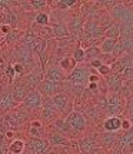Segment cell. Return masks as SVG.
<instances>
[{"label": "cell", "instance_id": "cell-1", "mask_svg": "<svg viewBox=\"0 0 133 154\" xmlns=\"http://www.w3.org/2000/svg\"><path fill=\"white\" fill-rule=\"evenodd\" d=\"M67 124L70 127L72 131H76V133H83L87 127V121L84 119V116L79 111H70L69 116H67Z\"/></svg>", "mask_w": 133, "mask_h": 154}, {"label": "cell", "instance_id": "cell-2", "mask_svg": "<svg viewBox=\"0 0 133 154\" xmlns=\"http://www.w3.org/2000/svg\"><path fill=\"white\" fill-rule=\"evenodd\" d=\"M43 104V97L39 90H29V93L26 94V97L23 99V107L29 109V110H37Z\"/></svg>", "mask_w": 133, "mask_h": 154}, {"label": "cell", "instance_id": "cell-3", "mask_svg": "<svg viewBox=\"0 0 133 154\" xmlns=\"http://www.w3.org/2000/svg\"><path fill=\"white\" fill-rule=\"evenodd\" d=\"M89 76H90V73H89L87 67L76 66L72 70V73L67 76V79H69V82L72 83V84L82 86V84H84V83L89 80Z\"/></svg>", "mask_w": 133, "mask_h": 154}, {"label": "cell", "instance_id": "cell-4", "mask_svg": "<svg viewBox=\"0 0 133 154\" xmlns=\"http://www.w3.org/2000/svg\"><path fill=\"white\" fill-rule=\"evenodd\" d=\"M57 113H59V111L56 110L52 99H50V97H46V99L43 100V104H42V116H43L44 121H47V123L55 121Z\"/></svg>", "mask_w": 133, "mask_h": 154}, {"label": "cell", "instance_id": "cell-5", "mask_svg": "<svg viewBox=\"0 0 133 154\" xmlns=\"http://www.w3.org/2000/svg\"><path fill=\"white\" fill-rule=\"evenodd\" d=\"M52 101H53V104H55L56 110L57 111H62V113H65V111H69L70 109V99H69V96L66 93H57L55 94L53 97H50Z\"/></svg>", "mask_w": 133, "mask_h": 154}, {"label": "cell", "instance_id": "cell-6", "mask_svg": "<svg viewBox=\"0 0 133 154\" xmlns=\"http://www.w3.org/2000/svg\"><path fill=\"white\" fill-rule=\"evenodd\" d=\"M67 26V30H69V34H73V36H78V37H82L83 34V27L84 24L82 22V19L78 16H73L69 23L66 24Z\"/></svg>", "mask_w": 133, "mask_h": 154}, {"label": "cell", "instance_id": "cell-7", "mask_svg": "<svg viewBox=\"0 0 133 154\" xmlns=\"http://www.w3.org/2000/svg\"><path fill=\"white\" fill-rule=\"evenodd\" d=\"M44 79L50 80V82H55V83H62L66 79V74H65V72L59 66H52L47 69V72L44 74Z\"/></svg>", "mask_w": 133, "mask_h": 154}, {"label": "cell", "instance_id": "cell-8", "mask_svg": "<svg viewBox=\"0 0 133 154\" xmlns=\"http://www.w3.org/2000/svg\"><path fill=\"white\" fill-rule=\"evenodd\" d=\"M40 88H42V93L47 97H53L55 94L60 93V84L46 80V79H43V82L40 83Z\"/></svg>", "mask_w": 133, "mask_h": 154}, {"label": "cell", "instance_id": "cell-9", "mask_svg": "<svg viewBox=\"0 0 133 154\" xmlns=\"http://www.w3.org/2000/svg\"><path fill=\"white\" fill-rule=\"evenodd\" d=\"M49 149V143L42 138H33L29 140V150H32L34 154H44Z\"/></svg>", "mask_w": 133, "mask_h": 154}, {"label": "cell", "instance_id": "cell-10", "mask_svg": "<svg viewBox=\"0 0 133 154\" xmlns=\"http://www.w3.org/2000/svg\"><path fill=\"white\" fill-rule=\"evenodd\" d=\"M103 32H105V30L100 27L96 22H87L86 24H84V27H83V34L87 38L99 37V36L103 34Z\"/></svg>", "mask_w": 133, "mask_h": 154}, {"label": "cell", "instance_id": "cell-11", "mask_svg": "<svg viewBox=\"0 0 133 154\" xmlns=\"http://www.w3.org/2000/svg\"><path fill=\"white\" fill-rule=\"evenodd\" d=\"M16 104H17V101L13 99L11 91H5V93L0 94V110L9 111L13 107H16Z\"/></svg>", "mask_w": 133, "mask_h": 154}, {"label": "cell", "instance_id": "cell-12", "mask_svg": "<svg viewBox=\"0 0 133 154\" xmlns=\"http://www.w3.org/2000/svg\"><path fill=\"white\" fill-rule=\"evenodd\" d=\"M103 128H105V131L116 133L117 130L122 128V119H120V117H116V116L106 119L105 123H103Z\"/></svg>", "mask_w": 133, "mask_h": 154}, {"label": "cell", "instance_id": "cell-13", "mask_svg": "<svg viewBox=\"0 0 133 154\" xmlns=\"http://www.w3.org/2000/svg\"><path fill=\"white\" fill-rule=\"evenodd\" d=\"M29 93V87L24 84V82H19L14 84V87H13V99L16 100V101H23V99L26 97V94Z\"/></svg>", "mask_w": 133, "mask_h": 154}, {"label": "cell", "instance_id": "cell-14", "mask_svg": "<svg viewBox=\"0 0 133 154\" xmlns=\"http://www.w3.org/2000/svg\"><path fill=\"white\" fill-rule=\"evenodd\" d=\"M49 143L52 144V146H69V138L65 136V134H62V133H59L57 130H55V131H52L49 134Z\"/></svg>", "mask_w": 133, "mask_h": 154}, {"label": "cell", "instance_id": "cell-15", "mask_svg": "<svg viewBox=\"0 0 133 154\" xmlns=\"http://www.w3.org/2000/svg\"><path fill=\"white\" fill-rule=\"evenodd\" d=\"M117 136L116 133H109V131H105L102 134L100 137V141H102V149H112L115 144L117 143Z\"/></svg>", "mask_w": 133, "mask_h": 154}, {"label": "cell", "instance_id": "cell-16", "mask_svg": "<svg viewBox=\"0 0 133 154\" xmlns=\"http://www.w3.org/2000/svg\"><path fill=\"white\" fill-rule=\"evenodd\" d=\"M94 149H96V140L93 137L86 136L84 138H82V141H80V151H82V154H90Z\"/></svg>", "mask_w": 133, "mask_h": 154}, {"label": "cell", "instance_id": "cell-17", "mask_svg": "<svg viewBox=\"0 0 133 154\" xmlns=\"http://www.w3.org/2000/svg\"><path fill=\"white\" fill-rule=\"evenodd\" d=\"M29 134L30 137L33 138H40L44 136V128H43V124L40 121H32L30 123V128H29Z\"/></svg>", "mask_w": 133, "mask_h": 154}, {"label": "cell", "instance_id": "cell-18", "mask_svg": "<svg viewBox=\"0 0 133 154\" xmlns=\"http://www.w3.org/2000/svg\"><path fill=\"white\" fill-rule=\"evenodd\" d=\"M52 32H53V36L57 38H65L69 37V30H67V26L65 23H55L53 27H52Z\"/></svg>", "mask_w": 133, "mask_h": 154}, {"label": "cell", "instance_id": "cell-19", "mask_svg": "<svg viewBox=\"0 0 133 154\" xmlns=\"http://www.w3.org/2000/svg\"><path fill=\"white\" fill-rule=\"evenodd\" d=\"M117 40L115 38H107L105 37V40L102 42V46H100V53H103V54H112V51L115 49V46H116Z\"/></svg>", "mask_w": 133, "mask_h": 154}, {"label": "cell", "instance_id": "cell-20", "mask_svg": "<svg viewBox=\"0 0 133 154\" xmlns=\"http://www.w3.org/2000/svg\"><path fill=\"white\" fill-rule=\"evenodd\" d=\"M65 72V74H70L72 73V70L76 67V61L73 60V57H65L63 60H60V66H59Z\"/></svg>", "mask_w": 133, "mask_h": 154}, {"label": "cell", "instance_id": "cell-21", "mask_svg": "<svg viewBox=\"0 0 133 154\" xmlns=\"http://www.w3.org/2000/svg\"><path fill=\"white\" fill-rule=\"evenodd\" d=\"M106 37L107 38H115V40H119L120 37V32H119V22H113L109 26V29L105 32Z\"/></svg>", "mask_w": 133, "mask_h": 154}, {"label": "cell", "instance_id": "cell-22", "mask_svg": "<svg viewBox=\"0 0 133 154\" xmlns=\"http://www.w3.org/2000/svg\"><path fill=\"white\" fill-rule=\"evenodd\" d=\"M53 126H55L56 130L59 133H62V134H69V133L72 131L70 127H69V124H67V121L65 120V119H56L55 123H53Z\"/></svg>", "mask_w": 133, "mask_h": 154}, {"label": "cell", "instance_id": "cell-23", "mask_svg": "<svg viewBox=\"0 0 133 154\" xmlns=\"http://www.w3.org/2000/svg\"><path fill=\"white\" fill-rule=\"evenodd\" d=\"M24 149H26V146H24V141H23V140H14V141H11L10 146H9L10 154H23Z\"/></svg>", "mask_w": 133, "mask_h": 154}, {"label": "cell", "instance_id": "cell-24", "mask_svg": "<svg viewBox=\"0 0 133 154\" xmlns=\"http://www.w3.org/2000/svg\"><path fill=\"white\" fill-rule=\"evenodd\" d=\"M17 23V17L14 14L13 10H6L5 11V20H3V24L9 26V27H14Z\"/></svg>", "mask_w": 133, "mask_h": 154}, {"label": "cell", "instance_id": "cell-25", "mask_svg": "<svg viewBox=\"0 0 133 154\" xmlns=\"http://www.w3.org/2000/svg\"><path fill=\"white\" fill-rule=\"evenodd\" d=\"M99 56H100V50L96 46H90V47H87V50H84V60L92 61L94 59H97Z\"/></svg>", "mask_w": 133, "mask_h": 154}, {"label": "cell", "instance_id": "cell-26", "mask_svg": "<svg viewBox=\"0 0 133 154\" xmlns=\"http://www.w3.org/2000/svg\"><path fill=\"white\" fill-rule=\"evenodd\" d=\"M125 50H126V44H125V42H123V38H120V40H117L116 46H115V49H113V51H112V56L117 60V59H120V56L125 53Z\"/></svg>", "mask_w": 133, "mask_h": 154}, {"label": "cell", "instance_id": "cell-27", "mask_svg": "<svg viewBox=\"0 0 133 154\" xmlns=\"http://www.w3.org/2000/svg\"><path fill=\"white\" fill-rule=\"evenodd\" d=\"M109 86H110V88L116 90V91L122 88V80H120L119 74H115V76L110 77V80H109Z\"/></svg>", "mask_w": 133, "mask_h": 154}, {"label": "cell", "instance_id": "cell-28", "mask_svg": "<svg viewBox=\"0 0 133 154\" xmlns=\"http://www.w3.org/2000/svg\"><path fill=\"white\" fill-rule=\"evenodd\" d=\"M36 23L40 24V26H47L49 24V14L47 13H43V11H40L36 14Z\"/></svg>", "mask_w": 133, "mask_h": 154}, {"label": "cell", "instance_id": "cell-29", "mask_svg": "<svg viewBox=\"0 0 133 154\" xmlns=\"http://www.w3.org/2000/svg\"><path fill=\"white\" fill-rule=\"evenodd\" d=\"M73 60L76 63H82L84 60V50L83 47H76V50L73 51Z\"/></svg>", "mask_w": 133, "mask_h": 154}, {"label": "cell", "instance_id": "cell-30", "mask_svg": "<svg viewBox=\"0 0 133 154\" xmlns=\"http://www.w3.org/2000/svg\"><path fill=\"white\" fill-rule=\"evenodd\" d=\"M74 5H76L74 0H62V2H57V7H60V9H67V7H72Z\"/></svg>", "mask_w": 133, "mask_h": 154}, {"label": "cell", "instance_id": "cell-31", "mask_svg": "<svg viewBox=\"0 0 133 154\" xmlns=\"http://www.w3.org/2000/svg\"><path fill=\"white\" fill-rule=\"evenodd\" d=\"M97 72L102 74V76H107V74H110V66H105V64H102V66L97 69Z\"/></svg>", "mask_w": 133, "mask_h": 154}, {"label": "cell", "instance_id": "cell-32", "mask_svg": "<svg viewBox=\"0 0 133 154\" xmlns=\"http://www.w3.org/2000/svg\"><path fill=\"white\" fill-rule=\"evenodd\" d=\"M132 121L129 120V119H122V130H125V131H128V130H130L132 128Z\"/></svg>", "mask_w": 133, "mask_h": 154}, {"label": "cell", "instance_id": "cell-33", "mask_svg": "<svg viewBox=\"0 0 133 154\" xmlns=\"http://www.w3.org/2000/svg\"><path fill=\"white\" fill-rule=\"evenodd\" d=\"M19 36H20V33H19V32H16V30H11L10 33L7 34V37H6V40H7V42L10 43V42H13V40H16V38L19 37Z\"/></svg>", "mask_w": 133, "mask_h": 154}, {"label": "cell", "instance_id": "cell-34", "mask_svg": "<svg viewBox=\"0 0 133 154\" xmlns=\"http://www.w3.org/2000/svg\"><path fill=\"white\" fill-rule=\"evenodd\" d=\"M13 67V70H14V74H22L24 72V66H23L22 63H14V66Z\"/></svg>", "mask_w": 133, "mask_h": 154}, {"label": "cell", "instance_id": "cell-35", "mask_svg": "<svg viewBox=\"0 0 133 154\" xmlns=\"http://www.w3.org/2000/svg\"><path fill=\"white\" fill-rule=\"evenodd\" d=\"M30 6L33 7V9H42V7H44L46 6V2H42V0H33V2H30Z\"/></svg>", "mask_w": 133, "mask_h": 154}, {"label": "cell", "instance_id": "cell-36", "mask_svg": "<svg viewBox=\"0 0 133 154\" xmlns=\"http://www.w3.org/2000/svg\"><path fill=\"white\" fill-rule=\"evenodd\" d=\"M109 154H123V151H122V149H120V146L115 144V146H113V147L110 149Z\"/></svg>", "mask_w": 133, "mask_h": 154}, {"label": "cell", "instance_id": "cell-37", "mask_svg": "<svg viewBox=\"0 0 133 154\" xmlns=\"http://www.w3.org/2000/svg\"><path fill=\"white\" fill-rule=\"evenodd\" d=\"M90 66L94 67V69H99V67L102 66V61H100L99 59H94V60L90 61Z\"/></svg>", "mask_w": 133, "mask_h": 154}, {"label": "cell", "instance_id": "cell-38", "mask_svg": "<svg viewBox=\"0 0 133 154\" xmlns=\"http://www.w3.org/2000/svg\"><path fill=\"white\" fill-rule=\"evenodd\" d=\"M6 74H7V76H9V79H13V77H14V70H13V67L11 66H9L7 67V69H6Z\"/></svg>", "mask_w": 133, "mask_h": 154}, {"label": "cell", "instance_id": "cell-39", "mask_svg": "<svg viewBox=\"0 0 133 154\" xmlns=\"http://www.w3.org/2000/svg\"><path fill=\"white\" fill-rule=\"evenodd\" d=\"M11 3L10 2H6V0H0V10H3V9H7Z\"/></svg>", "mask_w": 133, "mask_h": 154}, {"label": "cell", "instance_id": "cell-40", "mask_svg": "<svg viewBox=\"0 0 133 154\" xmlns=\"http://www.w3.org/2000/svg\"><path fill=\"white\" fill-rule=\"evenodd\" d=\"M0 30H2V32H3L5 34H9L11 32V27L6 26V24H2V26H0Z\"/></svg>", "mask_w": 133, "mask_h": 154}, {"label": "cell", "instance_id": "cell-41", "mask_svg": "<svg viewBox=\"0 0 133 154\" xmlns=\"http://www.w3.org/2000/svg\"><path fill=\"white\" fill-rule=\"evenodd\" d=\"M130 121H132V124H133V114H132V117H130Z\"/></svg>", "mask_w": 133, "mask_h": 154}]
</instances>
